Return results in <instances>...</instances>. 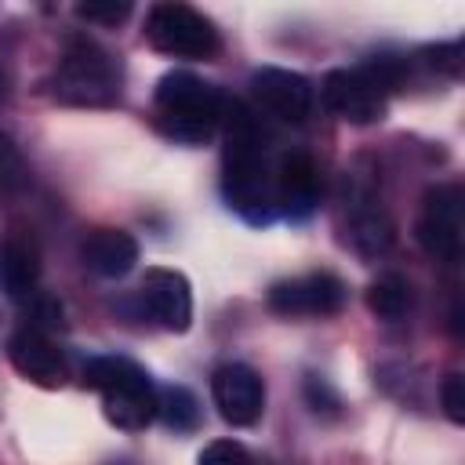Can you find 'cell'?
Here are the masks:
<instances>
[{"label": "cell", "mask_w": 465, "mask_h": 465, "mask_svg": "<svg viewBox=\"0 0 465 465\" xmlns=\"http://www.w3.org/2000/svg\"><path fill=\"white\" fill-rule=\"evenodd\" d=\"M84 385L102 392L105 418L124 432H138L156 418V385L127 356L87 360L84 363Z\"/></svg>", "instance_id": "obj_3"}, {"label": "cell", "mask_w": 465, "mask_h": 465, "mask_svg": "<svg viewBox=\"0 0 465 465\" xmlns=\"http://www.w3.org/2000/svg\"><path fill=\"white\" fill-rule=\"evenodd\" d=\"M40 283V251L25 236H7L0 243V291L7 298H29Z\"/></svg>", "instance_id": "obj_16"}, {"label": "cell", "mask_w": 465, "mask_h": 465, "mask_svg": "<svg viewBox=\"0 0 465 465\" xmlns=\"http://www.w3.org/2000/svg\"><path fill=\"white\" fill-rule=\"evenodd\" d=\"M440 400H443V411L454 425L465 421V378L461 374H447L443 385H440Z\"/></svg>", "instance_id": "obj_24"}, {"label": "cell", "mask_w": 465, "mask_h": 465, "mask_svg": "<svg viewBox=\"0 0 465 465\" xmlns=\"http://www.w3.org/2000/svg\"><path fill=\"white\" fill-rule=\"evenodd\" d=\"M25 182V163L7 134H0V193H15Z\"/></svg>", "instance_id": "obj_20"}, {"label": "cell", "mask_w": 465, "mask_h": 465, "mask_svg": "<svg viewBox=\"0 0 465 465\" xmlns=\"http://www.w3.org/2000/svg\"><path fill=\"white\" fill-rule=\"evenodd\" d=\"M349 196H345V222H349V243L356 254L363 258H378L392 247V218L381 207V200L374 196V189L367 182H360L356 174L345 178Z\"/></svg>", "instance_id": "obj_9"}, {"label": "cell", "mask_w": 465, "mask_h": 465, "mask_svg": "<svg viewBox=\"0 0 465 465\" xmlns=\"http://www.w3.org/2000/svg\"><path fill=\"white\" fill-rule=\"evenodd\" d=\"M225 153H222V193L225 203L251 225H269L276 211V167L265 160V142L258 131L254 113L240 98H225L222 113Z\"/></svg>", "instance_id": "obj_1"}, {"label": "cell", "mask_w": 465, "mask_h": 465, "mask_svg": "<svg viewBox=\"0 0 465 465\" xmlns=\"http://www.w3.org/2000/svg\"><path fill=\"white\" fill-rule=\"evenodd\" d=\"M109 465H131V461H109Z\"/></svg>", "instance_id": "obj_26"}, {"label": "cell", "mask_w": 465, "mask_h": 465, "mask_svg": "<svg viewBox=\"0 0 465 465\" xmlns=\"http://www.w3.org/2000/svg\"><path fill=\"white\" fill-rule=\"evenodd\" d=\"M7 87H11V73H7V62L0 58V98L7 94Z\"/></svg>", "instance_id": "obj_25"}, {"label": "cell", "mask_w": 465, "mask_h": 465, "mask_svg": "<svg viewBox=\"0 0 465 465\" xmlns=\"http://www.w3.org/2000/svg\"><path fill=\"white\" fill-rule=\"evenodd\" d=\"M341 305H345V283L323 269L269 287V309L280 316H334Z\"/></svg>", "instance_id": "obj_8"}, {"label": "cell", "mask_w": 465, "mask_h": 465, "mask_svg": "<svg viewBox=\"0 0 465 465\" xmlns=\"http://www.w3.org/2000/svg\"><path fill=\"white\" fill-rule=\"evenodd\" d=\"M367 309H371L378 320H385V323L403 320V312L411 309V287H407V280L396 276V272L378 276V280L367 287Z\"/></svg>", "instance_id": "obj_18"}, {"label": "cell", "mask_w": 465, "mask_h": 465, "mask_svg": "<svg viewBox=\"0 0 465 465\" xmlns=\"http://www.w3.org/2000/svg\"><path fill=\"white\" fill-rule=\"evenodd\" d=\"M320 94H323V105H327L338 120L356 124V127L378 124V120L385 116V98H389V91L371 76L367 65H356V69H331V73L323 76Z\"/></svg>", "instance_id": "obj_6"}, {"label": "cell", "mask_w": 465, "mask_h": 465, "mask_svg": "<svg viewBox=\"0 0 465 465\" xmlns=\"http://www.w3.org/2000/svg\"><path fill=\"white\" fill-rule=\"evenodd\" d=\"M276 211H283L287 218H309L320 203V174L309 153H287L276 163Z\"/></svg>", "instance_id": "obj_14"}, {"label": "cell", "mask_w": 465, "mask_h": 465, "mask_svg": "<svg viewBox=\"0 0 465 465\" xmlns=\"http://www.w3.org/2000/svg\"><path fill=\"white\" fill-rule=\"evenodd\" d=\"M80 258L94 276H127L138 262V240L127 229H91L80 243Z\"/></svg>", "instance_id": "obj_15"}, {"label": "cell", "mask_w": 465, "mask_h": 465, "mask_svg": "<svg viewBox=\"0 0 465 465\" xmlns=\"http://www.w3.org/2000/svg\"><path fill=\"white\" fill-rule=\"evenodd\" d=\"M142 302H145L149 316L163 331H174V334L189 331V323H193V287H189L185 272L163 269V265L145 269V276H142Z\"/></svg>", "instance_id": "obj_12"}, {"label": "cell", "mask_w": 465, "mask_h": 465, "mask_svg": "<svg viewBox=\"0 0 465 465\" xmlns=\"http://www.w3.org/2000/svg\"><path fill=\"white\" fill-rule=\"evenodd\" d=\"M251 91L265 113H272L276 120H287V124H302L316 102V87L309 76H302L294 69H276V65L254 69Z\"/></svg>", "instance_id": "obj_11"}, {"label": "cell", "mask_w": 465, "mask_h": 465, "mask_svg": "<svg viewBox=\"0 0 465 465\" xmlns=\"http://www.w3.org/2000/svg\"><path fill=\"white\" fill-rule=\"evenodd\" d=\"M200 465H258V461L251 458V450L243 443H236V440H214V443L203 447Z\"/></svg>", "instance_id": "obj_19"}, {"label": "cell", "mask_w": 465, "mask_h": 465, "mask_svg": "<svg viewBox=\"0 0 465 465\" xmlns=\"http://www.w3.org/2000/svg\"><path fill=\"white\" fill-rule=\"evenodd\" d=\"M305 400H309V407H312V414H338L341 411V400H338V392L327 385V378H320V374H305Z\"/></svg>", "instance_id": "obj_21"}, {"label": "cell", "mask_w": 465, "mask_h": 465, "mask_svg": "<svg viewBox=\"0 0 465 465\" xmlns=\"http://www.w3.org/2000/svg\"><path fill=\"white\" fill-rule=\"evenodd\" d=\"M225 98H229L225 91L200 80L196 73H185V69L163 73L160 84H156V94H153L156 127L174 142L200 145L214 131H222Z\"/></svg>", "instance_id": "obj_2"}, {"label": "cell", "mask_w": 465, "mask_h": 465, "mask_svg": "<svg viewBox=\"0 0 465 465\" xmlns=\"http://www.w3.org/2000/svg\"><path fill=\"white\" fill-rule=\"evenodd\" d=\"M145 40L160 54H171V58H211L218 54V44H222L214 22L178 0H163L149 7Z\"/></svg>", "instance_id": "obj_5"}, {"label": "cell", "mask_w": 465, "mask_h": 465, "mask_svg": "<svg viewBox=\"0 0 465 465\" xmlns=\"http://www.w3.org/2000/svg\"><path fill=\"white\" fill-rule=\"evenodd\" d=\"M156 418L174 432H193L200 425V400L185 385L156 389Z\"/></svg>", "instance_id": "obj_17"}, {"label": "cell", "mask_w": 465, "mask_h": 465, "mask_svg": "<svg viewBox=\"0 0 465 465\" xmlns=\"http://www.w3.org/2000/svg\"><path fill=\"white\" fill-rule=\"evenodd\" d=\"M418 243L440 262L461 258V185L443 182L425 193L418 214Z\"/></svg>", "instance_id": "obj_7"}, {"label": "cell", "mask_w": 465, "mask_h": 465, "mask_svg": "<svg viewBox=\"0 0 465 465\" xmlns=\"http://www.w3.org/2000/svg\"><path fill=\"white\" fill-rule=\"evenodd\" d=\"M211 400L229 425L247 429L265 411V381L247 363H222L211 374Z\"/></svg>", "instance_id": "obj_10"}, {"label": "cell", "mask_w": 465, "mask_h": 465, "mask_svg": "<svg viewBox=\"0 0 465 465\" xmlns=\"http://www.w3.org/2000/svg\"><path fill=\"white\" fill-rule=\"evenodd\" d=\"M425 65L436 69V73H447V76H461V40H450V44H436V47H425L421 51Z\"/></svg>", "instance_id": "obj_22"}, {"label": "cell", "mask_w": 465, "mask_h": 465, "mask_svg": "<svg viewBox=\"0 0 465 465\" xmlns=\"http://www.w3.org/2000/svg\"><path fill=\"white\" fill-rule=\"evenodd\" d=\"M76 15L84 22H98V25H120L127 15H131V4L127 0H109V4H76Z\"/></svg>", "instance_id": "obj_23"}, {"label": "cell", "mask_w": 465, "mask_h": 465, "mask_svg": "<svg viewBox=\"0 0 465 465\" xmlns=\"http://www.w3.org/2000/svg\"><path fill=\"white\" fill-rule=\"evenodd\" d=\"M51 94L65 105H113L120 98V62L91 36H69L51 76Z\"/></svg>", "instance_id": "obj_4"}, {"label": "cell", "mask_w": 465, "mask_h": 465, "mask_svg": "<svg viewBox=\"0 0 465 465\" xmlns=\"http://www.w3.org/2000/svg\"><path fill=\"white\" fill-rule=\"evenodd\" d=\"M7 356H11V367H15L22 378H29L33 385H44V389L65 385V374H69L65 356H62V349H58L47 334H40L36 327L15 331L11 341H7Z\"/></svg>", "instance_id": "obj_13"}]
</instances>
